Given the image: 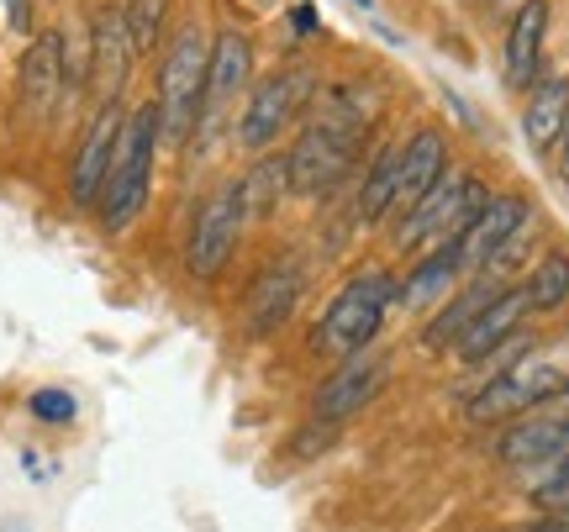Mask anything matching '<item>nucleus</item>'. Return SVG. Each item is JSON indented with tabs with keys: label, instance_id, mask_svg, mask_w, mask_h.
<instances>
[{
	"label": "nucleus",
	"instance_id": "15",
	"mask_svg": "<svg viewBox=\"0 0 569 532\" xmlns=\"http://www.w3.org/2000/svg\"><path fill=\"white\" fill-rule=\"evenodd\" d=\"M63 32L59 27H48L38 38L27 42V53H21V111H27V122H42V117H53V106L63 101Z\"/></svg>",
	"mask_w": 569,
	"mask_h": 532
},
{
	"label": "nucleus",
	"instance_id": "14",
	"mask_svg": "<svg viewBox=\"0 0 569 532\" xmlns=\"http://www.w3.org/2000/svg\"><path fill=\"white\" fill-rule=\"evenodd\" d=\"M301 290H306L301 259H274L269 269H259V280L248 285V301H243L248 332H253V338H274V332L290 322V311H296V301H301Z\"/></svg>",
	"mask_w": 569,
	"mask_h": 532
},
{
	"label": "nucleus",
	"instance_id": "10",
	"mask_svg": "<svg viewBox=\"0 0 569 532\" xmlns=\"http://www.w3.org/2000/svg\"><path fill=\"white\" fill-rule=\"evenodd\" d=\"M122 122H127V106L122 101H106L96 106V117L84 127L80 148H74V164H69V201L90 211L101 201V184L111 174V159H117V143H122Z\"/></svg>",
	"mask_w": 569,
	"mask_h": 532
},
{
	"label": "nucleus",
	"instance_id": "20",
	"mask_svg": "<svg viewBox=\"0 0 569 532\" xmlns=\"http://www.w3.org/2000/svg\"><path fill=\"white\" fill-rule=\"evenodd\" d=\"M501 290H507V285H501L496 274H475L465 290H453L443 307H438V317H432V322H427V332H422V343L432 353L453 349V343H459V338L469 332V322H475V317H480V311H486L490 301L501 295Z\"/></svg>",
	"mask_w": 569,
	"mask_h": 532
},
{
	"label": "nucleus",
	"instance_id": "23",
	"mask_svg": "<svg viewBox=\"0 0 569 532\" xmlns=\"http://www.w3.org/2000/svg\"><path fill=\"white\" fill-rule=\"evenodd\" d=\"M238 190H243L248 217H269L290 195V164H284V153H259L248 164V174L238 180Z\"/></svg>",
	"mask_w": 569,
	"mask_h": 532
},
{
	"label": "nucleus",
	"instance_id": "6",
	"mask_svg": "<svg viewBox=\"0 0 569 532\" xmlns=\"http://www.w3.org/2000/svg\"><path fill=\"white\" fill-rule=\"evenodd\" d=\"M317 90H322V74H317L311 63H284V69L264 74V80L248 90L243 117H238V127H232L238 148H248V153H269V143L280 138L284 127L301 122V111L317 101Z\"/></svg>",
	"mask_w": 569,
	"mask_h": 532
},
{
	"label": "nucleus",
	"instance_id": "8",
	"mask_svg": "<svg viewBox=\"0 0 569 532\" xmlns=\"http://www.w3.org/2000/svg\"><path fill=\"white\" fill-rule=\"evenodd\" d=\"M248 227V205H243V190L238 180L217 184L211 195L201 201L196 211V222H190V243H184V269L196 274V280H217L232 259V248L243 238Z\"/></svg>",
	"mask_w": 569,
	"mask_h": 532
},
{
	"label": "nucleus",
	"instance_id": "12",
	"mask_svg": "<svg viewBox=\"0 0 569 532\" xmlns=\"http://www.w3.org/2000/svg\"><path fill=\"white\" fill-rule=\"evenodd\" d=\"M248 80H253V38H248V32H238V27H227V32H217V38H211L206 101H201V127H196V132H206V127L222 122V111L238 101V90H248Z\"/></svg>",
	"mask_w": 569,
	"mask_h": 532
},
{
	"label": "nucleus",
	"instance_id": "28",
	"mask_svg": "<svg viewBox=\"0 0 569 532\" xmlns=\"http://www.w3.org/2000/svg\"><path fill=\"white\" fill-rule=\"evenodd\" d=\"M27 411L38 416L42 428H69V422L80 416V401H74L69 390L48 385V390H32V401H27Z\"/></svg>",
	"mask_w": 569,
	"mask_h": 532
},
{
	"label": "nucleus",
	"instance_id": "31",
	"mask_svg": "<svg viewBox=\"0 0 569 532\" xmlns=\"http://www.w3.org/2000/svg\"><path fill=\"white\" fill-rule=\"evenodd\" d=\"M290 27H296V32H301V38H311V32H317V27H322V17H317V11H311V6H296V11H290Z\"/></svg>",
	"mask_w": 569,
	"mask_h": 532
},
{
	"label": "nucleus",
	"instance_id": "27",
	"mask_svg": "<svg viewBox=\"0 0 569 532\" xmlns=\"http://www.w3.org/2000/svg\"><path fill=\"white\" fill-rule=\"evenodd\" d=\"M532 506L538 512H569V453H559V459H549V464H538V474H532Z\"/></svg>",
	"mask_w": 569,
	"mask_h": 532
},
{
	"label": "nucleus",
	"instance_id": "29",
	"mask_svg": "<svg viewBox=\"0 0 569 532\" xmlns=\"http://www.w3.org/2000/svg\"><path fill=\"white\" fill-rule=\"evenodd\" d=\"M0 6H6V21H11L17 32H27V27H32V0H0Z\"/></svg>",
	"mask_w": 569,
	"mask_h": 532
},
{
	"label": "nucleus",
	"instance_id": "16",
	"mask_svg": "<svg viewBox=\"0 0 569 532\" xmlns=\"http://www.w3.org/2000/svg\"><path fill=\"white\" fill-rule=\"evenodd\" d=\"M132 59H138V53H132V38H127L122 6L96 11V21H90V84L101 90V106L122 101L127 74H132Z\"/></svg>",
	"mask_w": 569,
	"mask_h": 532
},
{
	"label": "nucleus",
	"instance_id": "25",
	"mask_svg": "<svg viewBox=\"0 0 569 532\" xmlns=\"http://www.w3.org/2000/svg\"><path fill=\"white\" fill-rule=\"evenodd\" d=\"M522 290H528V307L532 311H559L569 301V253L549 248V253L538 259V269L522 280Z\"/></svg>",
	"mask_w": 569,
	"mask_h": 532
},
{
	"label": "nucleus",
	"instance_id": "33",
	"mask_svg": "<svg viewBox=\"0 0 569 532\" xmlns=\"http://www.w3.org/2000/svg\"><path fill=\"white\" fill-rule=\"evenodd\" d=\"M559 516H569V512H559Z\"/></svg>",
	"mask_w": 569,
	"mask_h": 532
},
{
	"label": "nucleus",
	"instance_id": "5",
	"mask_svg": "<svg viewBox=\"0 0 569 532\" xmlns=\"http://www.w3.org/2000/svg\"><path fill=\"white\" fill-rule=\"evenodd\" d=\"M206 63H211V38L196 21H184L169 53L159 63V143H190L201 127V101H206Z\"/></svg>",
	"mask_w": 569,
	"mask_h": 532
},
{
	"label": "nucleus",
	"instance_id": "17",
	"mask_svg": "<svg viewBox=\"0 0 569 532\" xmlns=\"http://www.w3.org/2000/svg\"><path fill=\"white\" fill-rule=\"evenodd\" d=\"M528 317H532L528 290H522V285H507L486 311H480V317H475V322H469V332L459 338V343H453V353H459L465 364L480 369L490 353L501 349V343H511V338L522 332V322H528Z\"/></svg>",
	"mask_w": 569,
	"mask_h": 532
},
{
	"label": "nucleus",
	"instance_id": "22",
	"mask_svg": "<svg viewBox=\"0 0 569 532\" xmlns=\"http://www.w3.org/2000/svg\"><path fill=\"white\" fill-rule=\"evenodd\" d=\"M453 285H459L453 253H448V248H432V253H422V259L411 264L407 280H396V307H407V311L438 307V301L453 295Z\"/></svg>",
	"mask_w": 569,
	"mask_h": 532
},
{
	"label": "nucleus",
	"instance_id": "3",
	"mask_svg": "<svg viewBox=\"0 0 569 532\" xmlns=\"http://www.w3.org/2000/svg\"><path fill=\"white\" fill-rule=\"evenodd\" d=\"M153 153H159V106L148 101L138 111H127L122 143H117L111 174H106L101 201H96L106 232H127L142 217L148 190H153Z\"/></svg>",
	"mask_w": 569,
	"mask_h": 532
},
{
	"label": "nucleus",
	"instance_id": "24",
	"mask_svg": "<svg viewBox=\"0 0 569 532\" xmlns=\"http://www.w3.org/2000/svg\"><path fill=\"white\" fill-rule=\"evenodd\" d=\"M396 174H401V143L380 148L365 169V190H359V222L365 227L390 217V205H396Z\"/></svg>",
	"mask_w": 569,
	"mask_h": 532
},
{
	"label": "nucleus",
	"instance_id": "4",
	"mask_svg": "<svg viewBox=\"0 0 569 532\" xmlns=\"http://www.w3.org/2000/svg\"><path fill=\"white\" fill-rule=\"evenodd\" d=\"M396 307V274L386 269H365L353 274L332 307L322 311V322L311 332V349L327 353V359H353V353H369V343L386 328V311Z\"/></svg>",
	"mask_w": 569,
	"mask_h": 532
},
{
	"label": "nucleus",
	"instance_id": "7",
	"mask_svg": "<svg viewBox=\"0 0 569 532\" xmlns=\"http://www.w3.org/2000/svg\"><path fill=\"white\" fill-rule=\"evenodd\" d=\"M490 190L475 174H459V169H448L443 180L427 190L422 201L411 205L407 217L396 222V243L411 248V253H432V248L453 243L459 232H465L480 211H486Z\"/></svg>",
	"mask_w": 569,
	"mask_h": 532
},
{
	"label": "nucleus",
	"instance_id": "32",
	"mask_svg": "<svg viewBox=\"0 0 569 532\" xmlns=\"http://www.w3.org/2000/svg\"><path fill=\"white\" fill-rule=\"evenodd\" d=\"M549 406H569V380H565V390H559V395H553Z\"/></svg>",
	"mask_w": 569,
	"mask_h": 532
},
{
	"label": "nucleus",
	"instance_id": "18",
	"mask_svg": "<svg viewBox=\"0 0 569 532\" xmlns=\"http://www.w3.org/2000/svg\"><path fill=\"white\" fill-rule=\"evenodd\" d=\"M448 174V143L438 127H422V132H411L407 143H401V174H396V205H390V217H407L411 205L422 201L432 184Z\"/></svg>",
	"mask_w": 569,
	"mask_h": 532
},
{
	"label": "nucleus",
	"instance_id": "2",
	"mask_svg": "<svg viewBox=\"0 0 569 532\" xmlns=\"http://www.w3.org/2000/svg\"><path fill=\"white\" fill-rule=\"evenodd\" d=\"M569 380V332L559 343H532L507 374H496L469 395V422H507V416H528V411L549 406L553 395L565 390Z\"/></svg>",
	"mask_w": 569,
	"mask_h": 532
},
{
	"label": "nucleus",
	"instance_id": "26",
	"mask_svg": "<svg viewBox=\"0 0 569 532\" xmlns=\"http://www.w3.org/2000/svg\"><path fill=\"white\" fill-rule=\"evenodd\" d=\"M122 21H127V38H132V53H148V48L163 38L169 0H127V6H122Z\"/></svg>",
	"mask_w": 569,
	"mask_h": 532
},
{
	"label": "nucleus",
	"instance_id": "19",
	"mask_svg": "<svg viewBox=\"0 0 569 532\" xmlns=\"http://www.w3.org/2000/svg\"><path fill=\"white\" fill-rule=\"evenodd\" d=\"M543 38H549V0H522L507 21V59H501L511 90H532L538 84Z\"/></svg>",
	"mask_w": 569,
	"mask_h": 532
},
{
	"label": "nucleus",
	"instance_id": "11",
	"mask_svg": "<svg viewBox=\"0 0 569 532\" xmlns=\"http://www.w3.org/2000/svg\"><path fill=\"white\" fill-rule=\"evenodd\" d=\"M522 222H528V201H522V195H490L486 211H480V217L443 248L453 253L459 274H486V269L496 264V253L511 243V232H517Z\"/></svg>",
	"mask_w": 569,
	"mask_h": 532
},
{
	"label": "nucleus",
	"instance_id": "21",
	"mask_svg": "<svg viewBox=\"0 0 569 532\" xmlns=\"http://www.w3.org/2000/svg\"><path fill=\"white\" fill-rule=\"evenodd\" d=\"M565 122H569V80L565 74H549V80L532 84L528 111H522V138H528L532 153H549L559 143Z\"/></svg>",
	"mask_w": 569,
	"mask_h": 532
},
{
	"label": "nucleus",
	"instance_id": "1",
	"mask_svg": "<svg viewBox=\"0 0 569 532\" xmlns=\"http://www.w3.org/2000/svg\"><path fill=\"white\" fill-rule=\"evenodd\" d=\"M365 132H369V111L353 90H332L322 101V117L301 127L296 148L284 153L290 164V190L296 195H327L353 174L359 153H365Z\"/></svg>",
	"mask_w": 569,
	"mask_h": 532
},
{
	"label": "nucleus",
	"instance_id": "13",
	"mask_svg": "<svg viewBox=\"0 0 569 532\" xmlns=\"http://www.w3.org/2000/svg\"><path fill=\"white\" fill-rule=\"evenodd\" d=\"M569 453V406H538L528 411L517 428L501 432V443H496V459L511 464V470H538V464H549Z\"/></svg>",
	"mask_w": 569,
	"mask_h": 532
},
{
	"label": "nucleus",
	"instance_id": "30",
	"mask_svg": "<svg viewBox=\"0 0 569 532\" xmlns=\"http://www.w3.org/2000/svg\"><path fill=\"white\" fill-rule=\"evenodd\" d=\"M553 169H559V184L569 190V122H565V132H559V143H553Z\"/></svg>",
	"mask_w": 569,
	"mask_h": 532
},
{
	"label": "nucleus",
	"instance_id": "9",
	"mask_svg": "<svg viewBox=\"0 0 569 532\" xmlns=\"http://www.w3.org/2000/svg\"><path fill=\"white\" fill-rule=\"evenodd\" d=\"M390 380V359L386 353H353L338 364V374H327L322 390L311 395V422H322V428H343L348 416H359V411L386 390Z\"/></svg>",
	"mask_w": 569,
	"mask_h": 532
}]
</instances>
